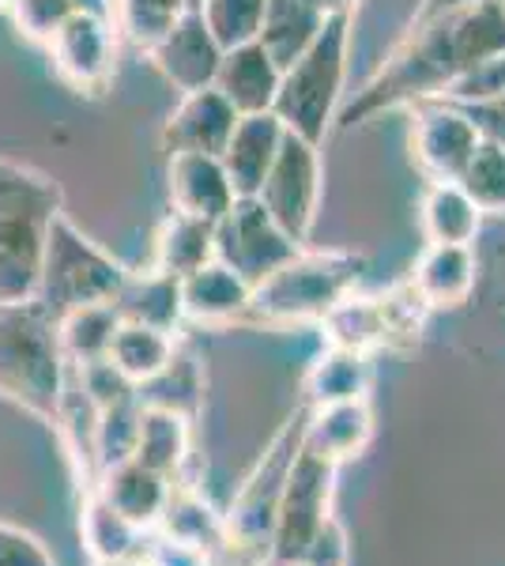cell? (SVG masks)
I'll return each mask as SVG.
<instances>
[{
	"label": "cell",
	"mask_w": 505,
	"mask_h": 566,
	"mask_svg": "<svg viewBox=\"0 0 505 566\" xmlns=\"http://www.w3.org/2000/svg\"><path fill=\"white\" fill-rule=\"evenodd\" d=\"M498 53H505L502 0H472L419 27H403L400 42L366 80L355 103L339 109L336 122L344 129H358L389 109H411L430 98H445L467 72Z\"/></svg>",
	"instance_id": "cell-1"
},
{
	"label": "cell",
	"mask_w": 505,
	"mask_h": 566,
	"mask_svg": "<svg viewBox=\"0 0 505 566\" xmlns=\"http://www.w3.org/2000/svg\"><path fill=\"white\" fill-rule=\"evenodd\" d=\"M61 212L57 181L23 163L0 159V306L39 298L45 242Z\"/></svg>",
	"instance_id": "cell-2"
},
{
	"label": "cell",
	"mask_w": 505,
	"mask_h": 566,
	"mask_svg": "<svg viewBox=\"0 0 505 566\" xmlns=\"http://www.w3.org/2000/svg\"><path fill=\"white\" fill-rule=\"evenodd\" d=\"M366 258L351 250H302L253 287L245 322L256 328L320 325L347 295L358 291Z\"/></svg>",
	"instance_id": "cell-3"
},
{
	"label": "cell",
	"mask_w": 505,
	"mask_h": 566,
	"mask_svg": "<svg viewBox=\"0 0 505 566\" xmlns=\"http://www.w3.org/2000/svg\"><path fill=\"white\" fill-rule=\"evenodd\" d=\"M64 359L57 317L42 303L0 306V397L27 412L53 419L64 386Z\"/></svg>",
	"instance_id": "cell-4"
},
{
	"label": "cell",
	"mask_w": 505,
	"mask_h": 566,
	"mask_svg": "<svg viewBox=\"0 0 505 566\" xmlns=\"http://www.w3.org/2000/svg\"><path fill=\"white\" fill-rule=\"evenodd\" d=\"M351 20L355 15H328L317 42L302 53L295 65L283 69L280 95H275L272 114L287 125V133L317 144V148L325 144L328 129L339 117L347 53H351Z\"/></svg>",
	"instance_id": "cell-5"
},
{
	"label": "cell",
	"mask_w": 505,
	"mask_h": 566,
	"mask_svg": "<svg viewBox=\"0 0 505 566\" xmlns=\"http://www.w3.org/2000/svg\"><path fill=\"white\" fill-rule=\"evenodd\" d=\"M128 283V269L98 242H91L69 216H57L50 227L42 261L39 298L53 317H64L80 306L117 303Z\"/></svg>",
	"instance_id": "cell-6"
},
{
	"label": "cell",
	"mask_w": 505,
	"mask_h": 566,
	"mask_svg": "<svg viewBox=\"0 0 505 566\" xmlns=\"http://www.w3.org/2000/svg\"><path fill=\"white\" fill-rule=\"evenodd\" d=\"M306 412H309V405H302L298 416H291L287 423L280 427V434L269 442V450L261 453L253 472L242 480L231 510H227V533H231V541L253 547V552H261V555L272 552L275 514H280V499H283V488H287L291 464H295L302 450Z\"/></svg>",
	"instance_id": "cell-7"
},
{
	"label": "cell",
	"mask_w": 505,
	"mask_h": 566,
	"mask_svg": "<svg viewBox=\"0 0 505 566\" xmlns=\"http://www.w3.org/2000/svg\"><path fill=\"white\" fill-rule=\"evenodd\" d=\"M336 472H339V464L317 458L306 446L298 450L295 464H291L287 488H283V499H280V514H275L269 566L298 563L302 555H306L309 541L320 533V525H325L328 517H336L333 514Z\"/></svg>",
	"instance_id": "cell-8"
},
{
	"label": "cell",
	"mask_w": 505,
	"mask_h": 566,
	"mask_svg": "<svg viewBox=\"0 0 505 566\" xmlns=\"http://www.w3.org/2000/svg\"><path fill=\"white\" fill-rule=\"evenodd\" d=\"M298 250L302 245L269 216L261 197H238L231 212L215 223V258L253 287L283 269Z\"/></svg>",
	"instance_id": "cell-9"
},
{
	"label": "cell",
	"mask_w": 505,
	"mask_h": 566,
	"mask_svg": "<svg viewBox=\"0 0 505 566\" xmlns=\"http://www.w3.org/2000/svg\"><path fill=\"white\" fill-rule=\"evenodd\" d=\"M480 144L483 136L464 106L449 103V98H430V103L411 106L408 148L411 163L427 181H461Z\"/></svg>",
	"instance_id": "cell-10"
},
{
	"label": "cell",
	"mask_w": 505,
	"mask_h": 566,
	"mask_svg": "<svg viewBox=\"0 0 505 566\" xmlns=\"http://www.w3.org/2000/svg\"><path fill=\"white\" fill-rule=\"evenodd\" d=\"M50 65L57 80L76 95H106L117 72V27L109 15L76 12L50 39Z\"/></svg>",
	"instance_id": "cell-11"
},
{
	"label": "cell",
	"mask_w": 505,
	"mask_h": 566,
	"mask_svg": "<svg viewBox=\"0 0 505 566\" xmlns=\"http://www.w3.org/2000/svg\"><path fill=\"white\" fill-rule=\"evenodd\" d=\"M261 205L298 245L309 242L320 208V148L287 133L269 181L261 186Z\"/></svg>",
	"instance_id": "cell-12"
},
{
	"label": "cell",
	"mask_w": 505,
	"mask_h": 566,
	"mask_svg": "<svg viewBox=\"0 0 505 566\" xmlns=\"http://www.w3.org/2000/svg\"><path fill=\"white\" fill-rule=\"evenodd\" d=\"M223 45L215 42V34L208 31L204 15L186 12L178 23L162 34L159 42L148 50L151 65L159 69V76L167 80L173 91L192 95V91L215 87L219 65H223Z\"/></svg>",
	"instance_id": "cell-13"
},
{
	"label": "cell",
	"mask_w": 505,
	"mask_h": 566,
	"mask_svg": "<svg viewBox=\"0 0 505 566\" xmlns=\"http://www.w3.org/2000/svg\"><path fill=\"white\" fill-rule=\"evenodd\" d=\"M167 193L170 212L204 219V223H219L238 200L223 159L204 151L167 155Z\"/></svg>",
	"instance_id": "cell-14"
},
{
	"label": "cell",
	"mask_w": 505,
	"mask_h": 566,
	"mask_svg": "<svg viewBox=\"0 0 505 566\" xmlns=\"http://www.w3.org/2000/svg\"><path fill=\"white\" fill-rule=\"evenodd\" d=\"M238 122H242V114L215 87L192 91V95H181L178 109L162 125V148H167V155L178 151L223 155Z\"/></svg>",
	"instance_id": "cell-15"
},
{
	"label": "cell",
	"mask_w": 505,
	"mask_h": 566,
	"mask_svg": "<svg viewBox=\"0 0 505 566\" xmlns=\"http://www.w3.org/2000/svg\"><path fill=\"white\" fill-rule=\"evenodd\" d=\"M91 488L103 491L109 506L122 510L136 528L155 536V528L162 522V510H167V502H170L173 480L148 469V464H140L136 458H128V461L106 464Z\"/></svg>",
	"instance_id": "cell-16"
},
{
	"label": "cell",
	"mask_w": 505,
	"mask_h": 566,
	"mask_svg": "<svg viewBox=\"0 0 505 566\" xmlns=\"http://www.w3.org/2000/svg\"><path fill=\"white\" fill-rule=\"evenodd\" d=\"M253 303V283L242 280L231 264L211 261L181 280V314L192 325H234L245 322Z\"/></svg>",
	"instance_id": "cell-17"
},
{
	"label": "cell",
	"mask_w": 505,
	"mask_h": 566,
	"mask_svg": "<svg viewBox=\"0 0 505 566\" xmlns=\"http://www.w3.org/2000/svg\"><path fill=\"white\" fill-rule=\"evenodd\" d=\"M283 140H287V125H283L275 114H250L238 122L231 144H227V151L219 155L227 175L234 181L238 197L261 193V186L269 181L275 159H280Z\"/></svg>",
	"instance_id": "cell-18"
},
{
	"label": "cell",
	"mask_w": 505,
	"mask_h": 566,
	"mask_svg": "<svg viewBox=\"0 0 505 566\" xmlns=\"http://www.w3.org/2000/svg\"><path fill=\"white\" fill-rule=\"evenodd\" d=\"M283 69L272 61V53L261 42H245L223 53V65H219L215 91L231 103L238 114H272L275 95H280Z\"/></svg>",
	"instance_id": "cell-19"
},
{
	"label": "cell",
	"mask_w": 505,
	"mask_h": 566,
	"mask_svg": "<svg viewBox=\"0 0 505 566\" xmlns=\"http://www.w3.org/2000/svg\"><path fill=\"white\" fill-rule=\"evenodd\" d=\"M374 442V412L370 400H339V405H317L306 412V434L302 446L317 458L347 464L362 458Z\"/></svg>",
	"instance_id": "cell-20"
},
{
	"label": "cell",
	"mask_w": 505,
	"mask_h": 566,
	"mask_svg": "<svg viewBox=\"0 0 505 566\" xmlns=\"http://www.w3.org/2000/svg\"><path fill=\"white\" fill-rule=\"evenodd\" d=\"M475 276H480V261H475L472 245L427 242L408 280L415 283V291L430 310H456L472 298Z\"/></svg>",
	"instance_id": "cell-21"
},
{
	"label": "cell",
	"mask_w": 505,
	"mask_h": 566,
	"mask_svg": "<svg viewBox=\"0 0 505 566\" xmlns=\"http://www.w3.org/2000/svg\"><path fill=\"white\" fill-rule=\"evenodd\" d=\"M155 536L211 555L231 536L227 533V510H219L215 502L204 499V491H200L197 483L173 480L170 502H167V510H162V522L155 528Z\"/></svg>",
	"instance_id": "cell-22"
},
{
	"label": "cell",
	"mask_w": 505,
	"mask_h": 566,
	"mask_svg": "<svg viewBox=\"0 0 505 566\" xmlns=\"http://www.w3.org/2000/svg\"><path fill=\"white\" fill-rule=\"evenodd\" d=\"M80 541H84L95 566H125L148 547V533L136 528L122 510H114L98 488H84V506H80Z\"/></svg>",
	"instance_id": "cell-23"
},
{
	"label": "cell",
	"mask_w": 505,
	"mask_h": 566,
	"mask_svg": "<svg viewBox=\"0 0 505 566\" xmlns=\"http://www.w3.org/2000/svg\"><path fill=\"white\" fill-rule=\"evenodd\" d=\"M106 359L114 363V370L122 374V378L133 381L136 389H144V386H151L155 378H162V374L170 370V363L178 359V336H173V328L122 317Z\"/></svg>",
	"instance_id": "cell-24"
},
{
	"label": "cell",
	"mask_w": 505,
	"mask_h": 566,
	"mask_svg": "<svg viewBox=\"0 0 505 566\" xmlns=\"http://www.w3.org/2000/svg\"><path fill=\"white\" fill-rule=\"evenodd\" d=\"M189 453H192L189 416L178 412V408L144 405L133 458L140 464H148V469H155V472H162V476H170V480H186Z\"/></svg>",
	"instance_id": "cell-25"
},
{
	"label": "cell",
	"mask_w": 505,
	"mask_h": 566,
	"mask_svg": "<svg viewBox=\"0 0 505 566\" xmlns=\"http://www.w3.org/2000/svg\"><path fill=\"white\" fill-rule=\"evenodd\" d=\"M325 23H328V12L320 8V0H269L261 39L256 42L272 53L275 65L291 69L302 53L317 42Z\"/></svg>",
	"instance_id": "cell-26"
},
{
	"label": "cell",
	"mask_w": 505,
	"mask_h": 566,
	"mask_svg": "<svg viewBox=\"0 0 505 566\" xmlns=\"http://www.w3.org/2000/svg\"><path fill=\"white\" fill-rule=\"evenodd\" d=\"M211 261H215V223H204V219H192L181 212H170L162 219L159 234H155V250H151L155 272L186 280Z\"/></svg>",
	"instance_id": "cell-27"
},
{
	"label": "cell",
	"mask_w": 505,
	"mask_h": 566,
	"mask_svg": "<svg viewBox=\"0 0 505 566\" xmlns=\"http://www.w3.org/2000/svg\"><path fill=\"white\" fill-rule=\"evenodd\" d=\"M422 234L438 245H472L483 227V212L464 193L461 181H430L419 205Z\"/></svg>",
	"instance_id": "cell-28"
},
{
	"label": "cell",
	"mask_w": 505,
	"mask_h": 566,
	"mask_svg": "<svg viewBox=\"0 0 505 566\" xmlns=\"http://www.w3.org/2000/svg\"><path fill=\"white\" fill-rule=\"evenodd\" d=\"M374 381V367L366 352L325 348L306 370V405H339V400H366Z\"/></svg>",
	"instance_id": "cell-29"
},
{
	"label": "cell",
	"mask_w": 505,
	"mask_h": 566,
	"mask_svg": "<svg viewBox=\"0 0 505 566\" xmlns=\"http://www.w3.org/2000/svg\"><path fill=\"white\" fill-rule=\"evenodd\" d=\"M114 306L128 322H148L159 328H178V322H186V314H181V280L155 269L128 272V283Z\"/></svg>",
	"instance_id": "cell-30"
},
{
	"label": "cell",
	"mask_w": 505,
	"mask_h": 566,
	"mask_svg": "<svg viewBox=\"0 0 505 566\" xmlns=\"http://www.w3.org/2000/svg\"><path fill=\"white\" fill-rule=\"evenodd\" d=\"M117 325H122V310L114 303L80 306V310H72V314L57 317V340H61L64 359L76 363V367L106 359Z\"/></svg>",
	"instance_id": "cell-31"
},
{
	"label": "cell",
	"mask_w": 505,
	"mask_h": 566,
	"mask_svg": "<svg viewBox=\"0 0 505 566\" xmlns=\"http://www.w3.org/2000/svg\"><path fill=\"white\" fill-rule=\"evenodd\" d=\"M186 12L200 8H189V0H114V27L136 50L148 53Z\"/></svg>",
	"instance_id": "cell-32"
},
{
	"label": "cell",
	"mask_w": 505,
	"mask_h": 566,
	"mask_svg": "<svg viewBox=\"0 0 505 566\" xmlns=\"http://www.w3.org/2000/svg\"><path fill=\"white\" fill-rule=\"evenodd\" d=\"M264 8H269V0H204L200 15H204L208 31L215 34V42L223 50H234V45L261 39Z\"/></svg>",
	"instance_id": "cell-33"
},
{
	"label": "cell",
	"mask_w": 505,
	"mask_h": 566,
	"mask_svg": "<svg viewBox=\"0 0 505 566\" xmlns=\"http://www.w3.org/2000/svg\"><path fill=\"white\" fill-rule=\"evenodd\" d=\"M461 189L483 216H505V148L483 140L461 175Z\"/></svg>",
	"instance_id": "cell-34"
},
{
	"label": "cell",
	"mask_w": 505,
	"mask_h": 566,
	"mask_svg": "<svg viewBox=\"0 0 505 566\" xmlns=\"http://www.w3.org/2000/svg\"><path fill=\"white\" fill-rule=\"evenodd\" d=\"M140 412H144L140 392L103 408V419H98V461H103V469L133 458L136 431H140Z\"/></svg>",
	"instance_id": "cell-35"
},
{
	"label": "cell",
	"mask_w": 505,
	"mask_h": 566,
	"mask_svg": "<svg viewBox=\"0 0 505 566\" xmlns=\"http://www.w3.org/2000/svg\"><path fill=\"white\" fill-rule=\"evenodd\" d=\"M8 12H12V20L27 42L50 45L53 34H57L80 8L72 4V0H12Z\"/></svg>",
	"instance_id": "cell-36"
},
{
	"label": "cell",
	"mask_w": 505,
	"mask_h": 566,
	"mask_svg": "<svg viewBox=\"0 0 505 566\" xmlns=\"http://www.w3.org/2000/svg\"><path fill=\"white\" fill-rule=\"evenodd\" d=\"M498 95H505V53L483 61L475 72H467L445 98L456 106H475V103H491V98H498Z\"/></svg>",
	"instance_id": "cell-37"
},
{
	"label": "cell",
	"mask_w": 505,
	"mask_h": 566,
	"mask_svg": "<svg viewBox=\"0 0 505 566\" xmlns=\"http://www.w3.org/2000/svg\"><path fill=\"white\" fill-rule=\"evenodd\" d=\"M0 566H57V559L34 533L0 522Z\"/></svg>",
	"instance_id": "cell-38"
},
{
	"label": "cell",
	"mask_w": 505,
	"mask_h": 566,
	"mask_svg": "<svg viewBox=\"0 0 505 566\" xmlns=\"http://www.w3.org/2000/svg\"><path fill=\"white\" fill-rule=\"evenodd\" d=\"M298 563L306 566H351V536H347V528L339 517H328L325 525H320V533L309 541L306 555H302Z\"/></svg>",
	"instance_id": "cell-39"
},
{
	"label": "cell",
	"mask_w": 505,
	"mask_h": 566,
	"mask_svg": "<svg viewBox=\"0 0 505 566\" xmlns=\"http://www.w3.org/2000/svg\"><path fill=\"white\" fill-rule=\"evenodd\" d=\"M467 117L475 122V129H480L483 140L498 144L505 148V95L491 98V103H475V106H464Z\"/></svg>",
	"instance_id": "cell-40"
},
{
	"label": "cell",
	"mask_w": 505,
	"mask_h": 566,
	"mask_svg": "<svg viewBox=\"0 0 505 566\" xmlns=\"http://www.w3.org/2000/svg\"><path fill=\"white\" fill-rule=\"evenodd\" d=\"M148 555L155 566H211L204 552L170 544V541H162V536H155V544H148Z\"/></svg>",
	"instance_id": "cell-41"
},
{
	"label": "cell",
	"mask_w": 505,
	"mask_h": 566,
	"mask_svg": "<svg viewBox=\"0 0 505 566\" xmlns=\"http://www.w3.org/2000/svg\"><path fill=\"white\" fill-rule=\"evenodd\" d=\"M461 4H472V0H419L408 27H419V23L434 20V15H445V12H453V8H461Z\"/></svg>",
	"instance_id": "cell-42"
},
{
	"label": "cell",
	"mask_w": 505,
	"mask_h": 566,
	"mask_svg": "<svg viewBox=\"0 0 505 566\" xmlns=\"http://www.w3.org/2000/svg\"><path fill=\"white\" fill-rule=\"evenodd\" d=\"M80 12H95V15H109L114 20V0H72Z\"/></svg>",
	"instance_id": "cell-43"
},
{
	"label": "cell",
	"mask_w": 505,
	"mask_h": 566,
	"mask_svg": "<svg viewBox=\"0 0 505 566\" xmlns=\"http://www.w3.org/2000/svg\"><path fill=\"white\" fill-rule=\"evenodd\" d=\"M320 8H325L328 15H355L358 0H320Z\"/></svg>",
	"instance_id": "cell-44"
},
{
	"label": "cell",
	"mask_w": 505,
	"mask_h": 566,
	"mask_svg": "<svg viewBox=\"0 0 505 566\" xmlns=\"http://www.w3.org/2000/svg\"><path fill=\"white\" fill-rule=\"evenodd\" d=\"M125 566H155V563H151V555L144 552V555H136V559H133V563H125Z\"/></svg>",
	"instance_id": "cell-45"
},
{
	"label": "cell",
	"mask_w": 505,
	"mask_h": 566,
	"mask_svg": "<svg viewBox=\"0 0 505 566\" xmlns=\"http://www.w3.org/2000/svg\"><path fill=\"white\" fill-rule=\"evenodd\" d=\"M200 4H204V0H189V8H200Z\"/></svg>",
	"instance_id": "cell-46"
},
{
	"label": "cell",
	"mask_w": 505,
	"mask_h": 566,
	"mask_svg": "<svg viewBox=\"0 0 505 566\" xmlns=\"http://www.w3.org/2000/svg\"><path fill=\"white\" fill-rule=\"evenodd\" d=\"M0 8H12V0H0Z\"/></svg>",
	"instance_id": "cell-47"
},
{
	"label": "cell",
	"mask_w": 505,
	"mask_h": 566,
	"mask_svg": "<svg viewBox=\"0 0 505 566\" xmlns=\"http://www.w3.org/2000/svg\"><path fill=\"white\" fill-rule=\"evenodd\" d=\"M283 566H306V563H283Z\"/></svg>",
	"instance_id": "cell-48"
},
{
	"label": "cell",
	"mask_w": 505,
	"mask_h": 566,
	"mask_svg": "<svg viewBox=\"0 0 505 566\" xmlns=\"http://www.w3.org/2000/svg\"><path fill=\"white\" fill-rule=\"evenodd\" d=\"M502 8H505V0H502Z\"/></svg>",
	"instance_id": "cell-49"
}]
</instances>
